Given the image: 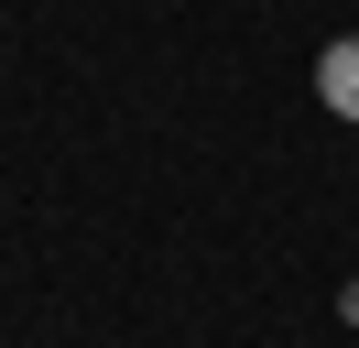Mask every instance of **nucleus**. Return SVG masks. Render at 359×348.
<instances>
[{"label":"nucleus","instance_id":"nucleus-1","mask_svg":"<svg viewBox=\"0 0 359 348\" xmlns=\"http://www.w3.org/2000/svg\"><path fill=\"white\" fill-rule=\"evenodd\" d=\"M316 98H327L337 120H359V33H337L327 55H316Z\"/></svg>","mask_w":359,"mask_h":348},{"label":"nucleus","instance_id":"nucleus-2","mask_svg":"<svg viewBox=\"0 0 359 348\" xmlns=\"http://www.w3.org/2000/svg\"><path fill=\"white\" fill-rule=\"evenodd\" d=\"M337 316H348V326H359V283H348V294H337Z\"/></svg>","mask_w":359,"mask_h":348}]
</instances>
